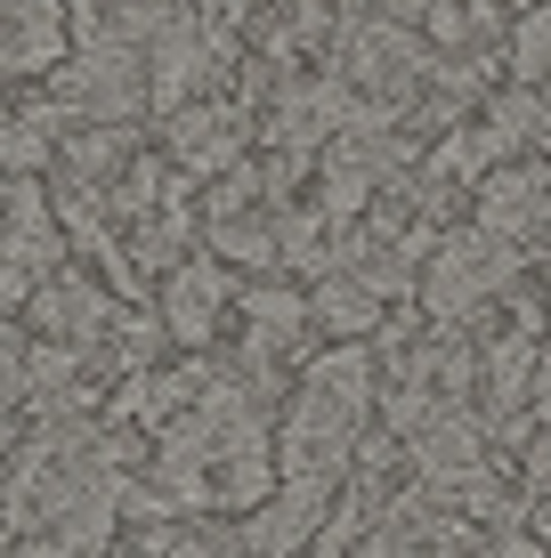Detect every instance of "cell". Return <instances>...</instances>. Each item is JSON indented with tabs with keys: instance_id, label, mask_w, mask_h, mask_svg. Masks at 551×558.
Instances as JSON below:
<instances>
[{
	"instance_id": "cell-1",
	"label": "cell",
	"mask_w": 551,
	"mask_h": 558,
	"mask_svg": "<svg viewBox=\"0 0 551 558\" xmlns=\"http://www.w3.org/2000/svg\"><path fill=\"white\" fill-rule=\"evenodd\" d=\"M366 413H373V356L357 349H333L300 380L292 413H284V437H276V477L284 486H340V470L357 461V437H366Z\"/></svg>"
},
{
	"instance_id": "cell-2",
	"label": "cell",
	"mask_w": 551,
	"mask_h": 558,
	"mask_svg": "<svg viewBox=\"0 0 551 558\" xmlns=\"http://www.w3.org/2000/svg\"><path fill=\"white\" fill-rule=\"evenodd\" d=\"M511 267H519V252H511L503 235H463V243H446L439 267H430V283H422V300H430V316H470L479 300H495L503 283H511Z\"/></svg>"
},
{
	"instance_id": "cell-3",
	"label": "cell",
	"mask_w": 551,
	"mask_h": 558,
	"mask_svg": "<svg viewBox=\"0 0 551 558\" xmlns=\"http://www.w3.org/2000/svg\"><path fill=\"white\" fill-rule=\"evenodd\" d=\"M543 219H551V179L536 162H503V170L479 179V227H487V235L519 243V235H536Z\"/></svg>"
},
{
	"instance_id": "cell-4",
	"label": "cell",
	"mask_w": 551,
	"mask_h": 558,
	"mask_svg": "<svg viewBox=\"0 0 551 558\" xmlns=\"http://www.w3.org/2000/svg\"><path fill=\"white\" fill-rule=\"evenodd\" d=\"M422 41L414 33H397V25H366V33H349V82H366V89H382V98H406L414 82H422Z\"/></svg>"
},
{
	"instance_id": "cell-5",
	"label": "cell",
	"mask_w": 551,
	"mask_h": 558,
	"mask_svg": "<svg viewBox=\"0 0 551 558\" xmlns=\"http://www.w3.org/2000/svg\"><path fill=\"white\" fill-rule=\"evenodd\" d=\"M65 98L89 113V122H113V113H130L146 98V82H139V57L130 49H89L82 65L65 73Z\"/></svg>"
},
{
	"instance_id": "cell-6",
	"label": "cell",
	"mask_w": 551,
	"mask_h": 558,
	"mask_svg": "<svg viewBox=\"0 0 551 558\" xmlns=\"http://www.w3.org/2000/svg\"><path fill=\"white\" fill-rule=\"evenodd\" d=\"M309 316H316V307L300 292H252V300H243V356H252V364L292 356L300 340H309Z\"/></svg>"
},
{
	"instance_id": "cell-7",
	"label": "cell",
	"mask_w": 551,
	"mask_h": 558,
	"mask_svg": "<svg viewBox=\"0 0 551 558\" xmlns=\"http://www.w3.org/2000/svg\"><path fill=\"white\" fill-rule=\"evenodd\" d=\"M219 300H227L219 267L187 259V267H179V283H170V332H179V340H212V324H219Z\"/></svg>"
},
{
	"instance_id": "cell-8",
	"label": "cell",
	"mask_w": 551,
	"mask_h": 558,
	"mask_svg": "<svg viewBox=\"0 0 551 558\" xmlns=\"http://www.w3.org/2000/svg\"><path fill=\"white\" fill-rule=\"evenodd\" d=\"M309 307H316V324H333L340 340H357L373 316H382V292H373L366 276H340V267H333V276L316 283V300H309Z\"/></svg>"
},
{
	"instance_id": "cell-9",
	"label": "cell",
	"mask_w": 551,
	"mask_h": 558,
	"mask_svg": "<svg viewBox=\"0 0 551 558\" xmlns=\"http://www.w3.org/2000/svg\"><path fill=\"white\" fill-rule=\"evenodd\" d=\"M203 73H212V49H203L195 33H170V41H163V73H155V98H179V89H195Z\"/></svg>"
},
{
	"instance_id": "cell-10",
	"label": "cell",
	"mask_w": 551,
	"mask_h": 558,
	"mask_svg": "<svg viewBox=\"0 0 551 558\" xmlns=\"http://www.w3.org/2000/svg\"><path fill=\"white\" fill-rule=\"evenodd\" d=\"M212 252L243 259V267H268V259H284V243H276V235H268V227H260V219H219Z\"/></svg>"
},
{
	"instance_id": "cell-11",
	"label": "cell",
	"mask_w": 551,
	"mask_h": 558,
	"mask_svg": "<svg viewBox=\"0 0 551 558\" xmlns=\"http://www.w3.org/2000/svg\"><path fill=\"white\" fill-rule=\"evenodd\" d=\"M511 65H519L527 82H543V73H551V0H536V9H527L519 41H511Z\"/></svg>"
},
{
	"instance_id": "cell-12",
	"label": "cell",
	"mask_w": 551,
	"mask_h": 558,
	"mask_svg": "<svg viewBox=\"0 0 551 558\" xmlns=\"http://www.w3.org/2000/svg\"><path fill=\"white\" fill-rule=\"evenodd\" d=\"M503 558H536V550H527V543H511V550H503Z\"/></svg>"
}]
</instances>
